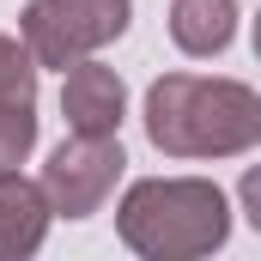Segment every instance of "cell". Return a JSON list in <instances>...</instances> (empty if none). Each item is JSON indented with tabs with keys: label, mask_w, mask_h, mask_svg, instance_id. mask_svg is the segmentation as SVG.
Listing matches in <instances>:
<instances>
[{
	"label": "cell",
	"mask_w": 261,
	"mask_h": 261,
	"mask_svg": "<svg viewBox=\"0 0 261 261\" xmlns=\"http://www.w3.org/2000/svg\"><path fill=\"white\" fill-rule=\"evenodd\" d=\"M116 231L146 261L213 255L231 237V200L206 176H140L116 206Z\"/></svg>",
	"instance_id": "obj_2"
},
{
	"label": "cell",
	"mask_w": 261,
	"mask_h": 261,
	"mask_svg": "<svg viewBox=\"0 0 261 261\" xmlns=\"http://www.w3.org/2000/svg\"><path fill=\"white\" fill-rule=\"evenodd\" d=\"M122 140L116 134H67L61 146L49 152V164H43V189H49V206L61 213V219H91L110 189H116V176H122Z\"/></svg>",
	"instance_id": "obj_4"
},
{
	"label": "cell",
	"mask_w": 261,
	"mask_h": 261,
	"mask_svg": "<svg viewBox=\"0 0 261 261\" xmlns=\"http://www.w3.org/2000/svg\"><path fill=\"white\" fill-rule=\"evenodd\" d=\"M146 140L164 158H237L261 140V97L243 79L164 73L146 91Z\"/></svg>",
	"instance_id": "obj_1"
},
{
	"label": "cell",
	"mask_w": 261,
	"mask_h": 261,
	"mask_svg": "<svg viewBox=\"0 0 261 261\" xmlns=\"http://www.w3.org/2000/svg\"><path fill=\"white\" fill-rule=\"evenodd\" d=\"M237 200H243L249 225L261 231V164H249V170H243V182H237Z\"/></svg>",
	"instance_id": "obj_10"
},
{
	"label": "cell",
	"mask_w": 261,
	"mask_h": 261,
	"mask_svg": "<svg viewBox=\"0 0 261 261\" xmlns=\"http://www.w3.org/2000/svg\"><path fill=\"white\" fill-rule=\"evenodd\" d=\"M49 219H55V206H49V189H43V176L31 182V176H18V170H6L0 176V261H24L43 249V237H49Z\"/></svg>",
	"instance_id": "obj_6"
},
{
	"label": "cell",
	"mask_w": 261,
	"mask_h": 261,
	"mask_svg": "<svg viewBox=\"0 0 261 261\" xmlns=\"http://www.w3.org/2000/svg\"><path fill=\"white\" fill-rule=\"evenodd\" d=\"M255 61H261V12H255Z\"/></svg>",
	"instance_id": "obj_11"
},
{
	"label": "cell",
	"mask_w": 261,
	"mask_h": 261,
	"mask_svg": "<svg viewBox=\"0 0 261 261\" xmlns=\"http://www.w3.org/2000/svg\"><path fill=\"white\" fill-rule=\"evenodd\" d=\"M37 103V55L24 37H0V110Z\"/></svg>",
	"instance_id": "obj_8"
},
{
	"label": "cell",
	"mask_w": 261,
	"mask_h": 261,
	"mask_svg": "<svg viewBox=\"0 0 261 261\" xmlns=\"http://www.w3.org/2000/svg\"><path fill=\"white\" fill-rule=\"evenodd\" d=\"M134 18V0H31L18 12V37L31 43L37 67H73L110 49Z\"/></svg>",
	"instance_id": "obj_3"
},
{
	"label": "cell",
	"mask_w": 261,
	"mask_h": 261,
	"mask_svg": "<svg viewBox=\"0 0 261 261\" xmlns=\"http://www.w3.org/2000/svg\"><path fill=\"white\" fill-rule=\"evenodd\" d=\"M170 37L182 55H225L237 37V0H170Z\"/></svg>",
	"instance_id": "obj_7"
},
{
	"label": "cell",
	"mask_w": 261,
	"mask_h": 261,
	"mask_svg": "<svg viewBox=\"0 0 261 261\" xmlns=\"http://www.w3.org/2000/svg\"><path fill=\"white\" fill-rule=\"evenodd\" d=\"M122 110H128V85L122 73L103 61H73L61 85V116L73 134H122Z\"/></svg>",
	"instance_id": "obj_5"
},
{
	"label": "cell",
	"mask_w": 261,
	"mask_h": 261,
	"mask_svg": "<svg viewBox=\"0 0 261 261\" xmlns=\"http://www.w3.org/2000/svg\"><path fill=\"white\" fill-rule=\"evenodd\" d=\"M31 146H37V103H12V110H0V176L18 170V164L31 158Z\"/></svg>",
	"instance_id": "obj_9"
}]
</instances>
